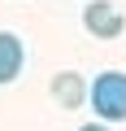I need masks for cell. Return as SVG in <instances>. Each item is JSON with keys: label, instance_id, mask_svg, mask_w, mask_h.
Masks as SVG:
<instances>
[{"label": "cell", "instance_id": "cell-1", "mask_svg": "<svg viewBox=\"0 0 126 131\" xmlns=\"http://www.w3.org/2000/svg\"><path fill=\"white\" fill-rule=\"evenodd\" d=\"M87 101L96 105L100 122H126V74L122 70L96 74V83L87 88Z\"/></svg>", "mask_w": 126, "mask_h": 131}, {"label": "cell", "instance_id": "cell-2", "mask_svg": "<svg viewBox=\"0 0 126 131\" xmlns=\"http://www.w3.org/2000/svg\"><path fill=\"white\" fill-rule=\"evenodd\" d=\"M83 26H87L96 39H117V35L126 31V18H122V9H117V5L96 0V5H87V9H83Z\"/></svg>", "mask_w": 126, "mask_h": 131}, {"label": "cell", "instance_id": "cell-3", "mask_svg": "<svg viewBox=\"0 0 126 131\" xmlns=\"http://www.w3.org/2000/svg\"><path fill=\"white\" fill-rule=\"evenodd\" d=\"M22 61H26V44L13 31H0V88L22 74Z\"/></svg>", "mask_w": 126, "mask_h": 131}, {"label": "cell", "instance_id": "cell-4", "mask_svg": "<svg viewBox=\"0 0 126 131\" xmlns=\"http://www.w3.org/2000/svg\"><path fill=\"white\" fill-rule=\"evenodd\" d=\"M52 96H57V105H61V109H78V105L87 101V83H83V74L61 70V74L52 79Z\"/></svg>", "mask_w": 126, "mask_h": 131}, {"label": "cell", "instance_id": "cell-5", "mask_svg": "<svg viewBox=\"0 0 126 131\" xmlns=\"http://www.w3.org/2000/svg\"><path fill=\"white\" fill-rule=\"evenodd\" d=\"M78 131H109V127H104V122H83Z\"/></svg>", "mask_w": 126, "mask_h": 131}]
</instances>
